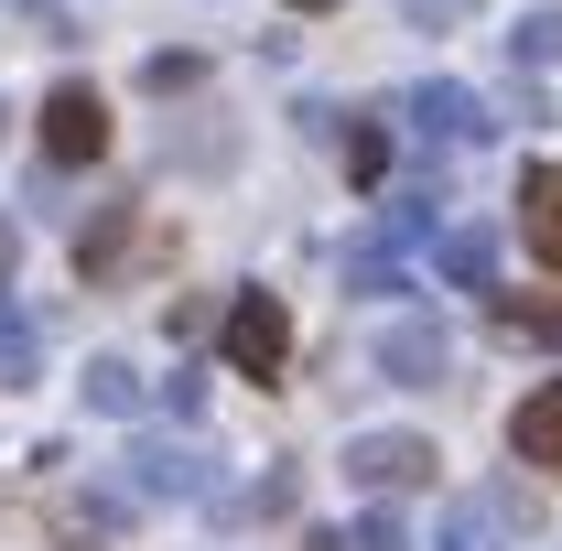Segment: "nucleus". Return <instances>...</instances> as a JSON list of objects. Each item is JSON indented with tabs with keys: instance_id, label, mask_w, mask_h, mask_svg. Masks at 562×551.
Listing matches in <instances>:
<instances>
[{
	"instance_id": "nucleus-1",
	"label": "nucleus",
	"mask_w": 562,
	"mask_h": 551,
	"mask_svg": "<svg viewBox=\"0 0 562 551\" xmlns=\"http://www.w3.org/2000/svg\"><path fill=\"white\" fill-rule=\"evenodd\" d=\"M401 120H412L422 140H443V151H476V140L497 131L487 98H476V87H454V76H422L412 98H401Z\"/></svg>"
},
{
	"instance_id": "nucleus-2",
	"label": "nucleus",
	"mask_w": 562,
	"mask_h": 551,
	"mask_svg": "<svg viewBox=\"0 0 562 551\" xmlns=\"http://www.w3.org/2000/svg\"><path fill=\"white\" fill-rule=\"evenodd\" d=\"M281 357H292L281 303L271 292H238V303H227V368H238V379H281Z\"/></svg>"
},
{
	"instance_id": "nucleus-3",
	"label": "nucleus",
	"mask_w": 562,
	"mask_h": 551,
	"mask_svg": "<svg viewBox=\"0 0 562 551\" xmlns=\"http://www.w3.org/2000/svg\"><path fill=\"white\" fill-rule=\"evenodd\" d=\"M44 151H55V162H98V151H109V98H98L87 76H66V87L44 98Z\"/></svg>"
},
{
	"instance_id": "nucleus-4",
	"label": "nucleus",
	"mask_w": 562,
	"mask_h": 551,
	"mask_svg": "<svg viewBox=\"0 0 562 551\" xmlns=\"http://www.w3.org/2000/svg\"><path fill=\"white\" fill-rule=\"evenodd\" d=\"M347 476L368 486V497H401V486L432 476V443H422V432H357V443H347Z\"/></svg>"
},
{
	"instance_id": "nucleus-5",
	"label": "nucleus",
	"mask_w": 562,
	"mask_h": 551,
	"mask_svg": "<svg viewBox=\"0 0 562 551\" xmlns=\"http://www.w3.org/2000/svg\"><path fill=\"white\" fill-rule=\"evenodd\" d=\"M443 368H454V346H443L432 314H401V325L379 336V379H390V390H432Z\"/></svg>"
},
{
	"instance_id": "nucleus-6",
	"label": "nucleus",
	"mask_w": 562,
	"mask_h": 551,
	"mask_svg": "<svg viewBox=\"0 0 562 551\" xmlns=\"http://www.w3.org/2000/svg\"><path fill=\"white\" fill-rule=\"evenodd\" d=\"M519 238H530V260L562 271V162H530L519 173Z\"/></svg>"
},
{
	"instance_id": "nucleus-7",
	"label": "nucleus",
	"mask_w": 562,
	"mask_h": 551,
	"mask_svg": "<svg viewBox=\"0 0 562 551\" xmlns=\"http://www.w3.org/2000/svg\"><path fill=\"white\" fill-rule=\"evenodd\" d=\"M131 486L140 497H206V454L195 443H131Z\"/></svg>"
},
{
	"instance_id": "nucleus-8",
	"label": "nucleus",
	"mask_w": 562,
	"mask_h": 551,
	"mask_svg": "<svg viewBox=\"0 0 562 551\" xmlns=\"http://www.w3.org/2000/svg\"><path fill=\"white\" fill-rule=\"evenodd\" d=\"M508 443H519V465H562V379H541V390L508 412Z\"/></svg>"
},
{
	"instance_id": "nucleus-9",
	"label": "nucleus",
	"mask_w": 562,
	"mask_h": 551,
	"mask_svg": "<svg viewBox=\"0 0 562 551\" xmlns=\"http://www.w3.org/2000/svg\"><path fill=\"white\" fill-rule=\"evenodd\" d=\"M131 249H140V206H109L98 227H87V238H76V271H87V281H109L120 260H131Z\"/></svg>"
},
{
	"instance_id": "nucleus-10",
	"label": "nucleus",
	"mask_w": 562,
	"mask_h": 551,
	"mask_svg": "<svg viewBox=\"0 0 562 551\" xmlns=\"http://www.w3.org/2000/svg\"><path fill=\"white\" fill-rule=\"evenodd\" d=\"M432 260H443L454 292H487V281H497V238H487V227H443V238H432Z\"/></svg>"
},
{
	"instance_id": "nucleus-11",
	"label": "nucleus",
	"mask_w": 562,
	"mask_h": 551,
	"mask_svg": "<svg viewBox=\"0 0 562 551\" xmlns=\"http://www.w3.org/2000/svg\"><path fill=\"white\" fill-rule=\"evenodd\" d=\"M347 292H401V238H390V227L347 249Z\"/></svg>"
},
{
	"instance_id": "nucleus-12",
	"label": "nucleus",
	"mask_w": 562,
	"mask_h": 551,
	"mask_svg": "<svg viewBox=\"0 0 562 551\" xmlns=\"http://www.w3.org/2000/svg\"><path fill=\"white\" fill-rule=\"evenodd\" d=\"M33 357H44L33 314H22V303H0V390H22V379H33Z\"/></svg>"
},
{
	"instance_id": "nucleus-13",
	"label": "nucleus",
	"mask_w": 562,
	"mask_h": 551,
	"mask_svg": "<svg viewBox=\"0 0 562 551\" xmlns=\"http://www.w3.org/2000/svg\"><path fill=\"white\" fill-rule=\"evenodd\" d=\"M508 66H562V11H519V33H508Z\"/></svg>"
},
{
	"instance_id": "nucleus-14",
	"label": "nucleus",
	"mask_w": 562,
	"mask_h": 551,
	"mask_svg": "<svg viewBox=\"0 0 562 551\" xmlns=\"http://www.w3.org/2000/svg\"><path fill=\"white\" fill-rule=\"evenodd\" d=\"M55 551H109V508H55Z\"/></svg>"
},
{
	"instance_id": "nucleus-15",
	"label": "nucleus",
	"mask_w": 562,
	"mask_h": 551,
	"mask_svg": "<svg viewBox=\"0 0 562 551\" xmlns=\"http://www.w3.org/2000/svg\"><path fill=\"white\" fill-rule=\"evenodd\" d=\"M87 401H98V412H140V379L120 357H98V368H87Z\"/></svg>"
},
{
	"instance_id": "nucleus-16",
	"label": "nucleus",
	"mask_w": 562,
	"mask_h": 551,
	"mask_svg": "<svg viewBox=\"0 0 562 551\" xmlns=\"http://www.w3.org/2000/svg\"><path fill=\"white\" fill-rule=\"evenodd\" d=\"M497 325L530 336V346H562V303H497Z\"/></svg>"
},
{
	"instance_id": "nucleus-17",
	"label": "nucleus",
	"mask_w": 562,
	"mask_h": 551,
	"mask_svg": "<svg viewBox=\"0 0 562 551\" xmlns=\"http://www.w3.org/2000/svg\"><path fill=\"white\" fill-rule=\"evenodd\" d=\"M379 162H390V131L357 120V131H347V173H357V184H379Z\"/></svg>"
},
{
	"instance_id": "nucleus-18",
	"label": "nucleus",
	"mask_w": 562,
	"mask_h": 551,
	"mask_svg": "<svg viewBox=\"0 0 562 551\" xmlns=\"http://www.w3.org/2000/svg\"><path fill=\"white\" fill-rule=\"evenodd\" d=\"M195 76H206L195 55H151V66H140V87H151V98H173V87H195Z\"/></svg>"
},
{
	"instance_id": "nucleus-19",
	"label": "nucleus",
	"mask_w": 562,
	"mask_h": 551,
	"mask_svg": "<svg viewBox=\"0 0 562 551\" xmlns=\"http://www.w3.org/2000/svg\"><path fill=\"white\" fill-rule=\"evenodd\" d=\"M422 33H454V22H476V0H401Z\"/></svg>"
},
{
	"instance_id": "nucleus-20",
	"label": "nucleus",
	"mask_w": 562,
	"mask_h": 551,
	"mask_svg": "<svg viewBox=\"0 0 562 551\" xmlns=\"http://www.w3.org/2000/svg\"><path fill=\"white\" fill-rule=\"evenodd\" d=\"M443 551H487V541H476V530H454V541H443Z\"/></svg>"
},
{
	"instance_id": "nucleus-21",
	"label": "nucleus",
	"mask_w": 562,
	"mask_h": 551,
	"mask_svg": "<svg viewBox=\"0 0 562 551\" xmlns=\"http://www.w3.org/2000/svg\"><path fill=\"white\" fill-rule=\"evenodd\" d=\"M281 11H336V0H281Z\"/></svg>"
},
{
	"instance_id": "nucleus-22",
	"label": "nucleus",
	"mask_w": 562,
	"mask_h": 551,
	"mask_svg": "<svg viewBox=\"0 0 562 551\" xmlns=\"http://www.w3.org/2000/svg\"><path fill=\"white\" fill-rule=\"evenodd\" d=\"M314 551H347V541H336V530H325V541H314Z\"/></svg>"
}]
</instances>
